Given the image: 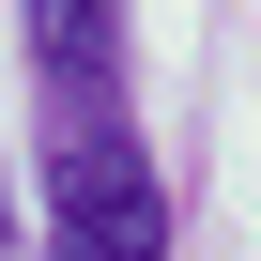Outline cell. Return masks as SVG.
Returning <instances> with one entry per match:
<instances>
[{"instance_id": "1", "label": "cell", "mask_w": 261, "mask_h": 261, "mask_svg": "<svg viewBox=\"0 0 261 261\" xmlns=\"http://www.w3.org/2000/svg\"><path fill=\"white\" fill-rule=\"evenodd\" d=\"M46 261H169V185L123 139V108H77L46 139Z\"/></svg>"}, {"instance_id": "2", "label": "cell", "mask_w": 261, "mask_h": 261, "mask_svg": "<svg viewBox=\"0 0 261 261\" xmlns=\"http://www.w3.org/2000/svg\"><path fill=\"white\" fill-rule=\"evenodd\" d=\"M31 77L46 108H123V0H31Z\"/></svg>"}, {"instance_id": "3", "label": "cell", "mask_w": 261, "mask_h": 261, "mask_svg": "<svg viewBox=\"0 0 261 261\" xmlns=\"http://www.w3.org/2000/svg\"><path fill=\"white\" fill-rule=\"evenodd\" d=\"M16 246H31V215H16V169H0V261H16Z\"/></svg>"}]
</instances>
